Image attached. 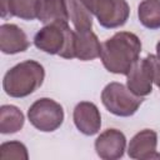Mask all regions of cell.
<instances>
[{
	"label": "cell",
	"instance_id": "obj_10",
	"mask_svg": "<svg viewBox=\"0 0 160 160\" xmlns=\"http://www.w3.org/2000/svg\"><path fill=\"white\" fill-rule=\"evenodd\" d=\"M72 120L76 129L86 135L91 136L99 132L101 128V115L98 106L90 101H80L74 108Z\"/></svg>",
	"mask_w": 160,
	"mask_h": 160
},
{
	"label": "cell",
	"instance_id": "obj_18",
	"mask_svg": "<svg viewBox=\"0 0 160 160\" xmlns=\"http://www.w3.org/2000/svg\"><path fill=\"white\" fill-rule=\"evenodd\" d=\"M0 159L9 160V159H20L28 160L29 154L26 146L20 141H6L2 142L0 146Z\"/></svg>",
	"mask_w": 160,
	"mask_h": 160
},
{
	"label": "cell",
	"instance_id": "obj_8",
	"mask_svg": "<svg viewBox=\"0 0 160 160\" xmlns=\"http://www.w3.org/2000/svg\"><path fill=\"white\" fill-rule=\"evenodd\" d=\"M126 138L118 129H106L95 140V151L100 159L116 160L124 156Z\"/></svg>",
	"mask_w": 160,
	"mask_h": 160
},
{
	"label": "cell",
	"instance_id": "obj_16",
	"mask_svg": "<svg viewBox=\"0 0 160 160\" xmlns=\"http://www.w3.org/2000/svg\"><path fill=\"white\" fill-rule=\"evenodd\" d=\"M138 18L146 29H160V0H142L138 6Z\"/></svg>",
	"mask_w": 160,
	"mask_h": 160
},
{
	"label": "cell",
	"instance_id": "obj_21",
	"mask_svg": "<svg viewBox=\"0 0 160 160\" xmlns=\"http://www.w3.org/2000/svg\"><path fill=\"white\" fill-rule=\"evenodd\" d=\"M156 58L160 60V40H159L158 44H156Z\"/></svg>",
	"mask_w": 160,
	"mask_h": 160
},
{
	"label": "cell",
	"instance_id": "obj_5",
	"mask_svg": "<svg viewBox=\"0 0 160 160\" xmlns=\"http://www.w3.org/2000/svg\"><path fill=\"white\" fill-rule=\"evenodd\" d=\"M28 119L35 129L42 132H51L61 126L64 109L58 101L50 98H40L30 105Z\"/></svg>",
	"mask_w": 160,
	"mask_h": 160
},
{
	"label": "cell",
	"instance_id": "obj_19",
	"mask_svg": "<svg viewBox=\"0 0 160 160\" xmlns=\"http://www.w3.org/2000/svg\"><path fill=\"white\" fill-rule=\"evenodd\" d=\"M152 60V70H154V84L160 89V60L156 55H151Z\"/></svg>",
	"mask_w": 160,
	"mask_h": 160
},
{
	"label": "cell",
	"instance_id": "obj_3",
	"mask_svg": "<svg viewBox=\"0 0 160 160\" xmlns=\"http://www.w3.org/2000/svg\"><path fill=\"white\" fill-rule=\"evenodd\" d=\"M75 31L68 21H55L42 26L34 36V45L50 55H59L64 59H75L74 54Z\"/></svg>",
	"mask_w": 160,
	"mask_h": 160
},
{
	"label": "cell",
	"instance_id": "obj_2",
	"mask_svg": "<svg viewBox=\"0 0 160 160\" xmlns=\"http://www.w3.org/2000/svg\"><path fill=\"white\" fill-rule=\"evenodd\" d=\"M44 79V66L35 60H25L6 71L2 79V88L9 96L20 99L38 90Z\"/></svg>",
	"mask_w": 160,
	"mask_h": 160
},
{
	"label": "cell",
	"instance_id": "obj_13",
	"mask_svg": "<svg viewBox=\"0 0 160 160\" xmlns=\"http://www.w3.org/2000/svg\"><path fill=\"white\" fill-rule=\"evenodd\" d=\"M69 20H71L76 31L92 30V14L82 0H65Z\"/></svg>",
	"mask_w": 160,
	"mask_h": 160
},
{
	"label": "cell",
	"instance_id": "obj_20",
	"mask_svg": "<svg viewBox=\"0 0 160 160\" xmlns=\"http://www.w3.org/2000/svg\"><path fill=\"white\" fill-rule=\"evenodd\" d=\"M1 18H9V0H1Z\"/></svg>",
	"mask_w": 160,
	"mask_h": 160
},
{
	"label": "cell",
	"instance_id": "obj_4",
	"mask_svg": "<svg viewBox=\"0 0 160 160\" xmlns=\"http://www.w3.org/2000/svg\"><path fill=\"white\" fill-rule=\"evenodd\" d=\"M101 101L109 112L120 118H128L138 111L142 104V98L135 95L121 82L112 81L102 89Z\"/></svg>",
	"mask_w": 160,
	"mask_h": 160
},
{
	"label": "cell",
	"instance_id": "obj_11",
	"mask_svg": "<svg viewBox=\"0 0 160 160\" xmlns=\"http://www.w3.org/2000/svg\"><path fill=\"white\" fill-rule=\"evenodd\" d=\"M30 46L25 31L15 24H2L0 26V50L4 54L14 55L28 50Z\"/></svg>",
	"mask_w": 160,
	"mask_h": 160
},
{
	"label": "cell",
	"instance_id": "obj_14",
	"mask_svg": "<svg viewBox=\"0 0 160 160\" xmlns=\"http://www.w3.org/2000/svg\"><path fill=\"white\" fill-rule=\"evenodd\" d=\"M38 19L45 25L55 21H69L65 0H40Z\"/></svg>",
	"mask_w": 160,
	"mask_h": 160
},
{
	"label": "cell",
	"instance_id": "obj_7",
	"mask_svg": "<svg viewBox=\"0 0 160 160\" xmlns=\"http://www.w3.org/2000/svg\"><path fill=\"white\" fill-rule=\"evenodd\" d=\"M154 84V70L151 55L139 59L126 74V86L138 96L151 94Z\"/></svg>",
	"mask_w": 160,
	"mask_h": 160
},
{
	"label": "cell",
	"instance_id": "obj_12",
	"mask_svg": "<svg viewBox=\"0 0 160 160\" xmlns=\"http://www.w3.org/2000/svg\"><path fill=\"white\" fill-rule=\"evenodd\" d=\"M74 54L75 58L81 61H90L100 58L101 44L92 30L76 31L74 40Z\"/></svg>",
	"mask_w": 160,
	"mask_h": 160
},
{
	"label": "cell",
	"instance_id": "obj_1",
	"mask_svg": "<svg viewBox=\"0 0 160 160\" xmlns=\"http://www.w3.org/2000/svg\"><path fill=\"white\" fill-rule=\"evenodd\" d=\"M141 41L130 31L115 32L101 44L100 59L104 68L112 74L126 75L140 59Z\"/></svg>",
	"mask_w": 160,
	"mask_h": 160
},
{
	"label": "cell",
	"instance_id": "obj_9",
	"mask_svg": "<svg viewBox=\"0 0 160 160\" xmlns=\"http://www.w3.org/2000/svg\"><path fill=\"white\" fill-rule=\"evenodd\" d=\"M158 134L151 129H144L136 132L128 146V155L136 160H152L160 159V154L156 151Z\"/></svg>",
	"mask_w": 160,
	"mask_h": 160
},
{
	"label": "cell",
	"instance_id": "obj_15",
	"mask_svg": "<svg viewBox=\"0 0 160 160\" xmlns=\"http://www.w3.org/2000/svg\"><path fill=\"white\" fill-rule=\"evenodd\" d=\"M25 116L15 105H2L0 108V132L15 134L24 126Z\"/></svg>",
	"mask_w": 160,
	"mask_h": 160
},
{
	"label": "cell",
	"instance_id": "obj_6",
	"mask_svg": "<svg viewBox=\"0 0 160 160\" xmlns=\"http://www.w3.org/2000/svg\"><path fill=\"white\" fill-rule=\"evenodd\" d=\"M89 11L98 19L100 26L116 29L129 19L130 6L126 0H82Z\"/></svg>",
	"mask_w": 160,
	"mask_h": 160
},
{
	"label": "cell",
	"instance_id": "obj_17",
	"mask_svg": "<svg viewBox=\"0 0 160 160\" xmlns=\"http://www.w3.org/2000/svg\"><path fill=\"white\" fill-rule=\"evenodd\" d=\"M40 0H9V16L22 20L38 19Z\"/></svg>",
	"mask_w": 160,
	"mask_h": 160
}]
</instances>
